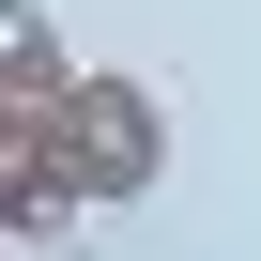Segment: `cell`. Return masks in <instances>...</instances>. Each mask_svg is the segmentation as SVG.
<instances>
[{"mask_svg":"<svg viewBox=\"0 0 261 261\" xmlns=\"http://www.w3.org/2000/svg\"><path fill=\"white\" fill-rule=\"evenodd\" d=\"M154 169H169L154 77L77 62L62 92H0V230L16 246H46L62 215H108V200H154Z\"/></svg>","mask_w":261,"mask_h":261,"instance_id":"cell-1","label":"cell"},{"mask_svg":"<svg viewBox=\"0 0 261 261\" xmlns=\"http://www.w3.org/2000/svg\"><path fill=\"white\" fill-rule=\"evenodd\" d=\"M62 31H46V0H0V92H62Z\"/></svg>","mask_w":261,"mask_h":261,"instance_id":"cell-2","label":"cell"}]
</instances>
